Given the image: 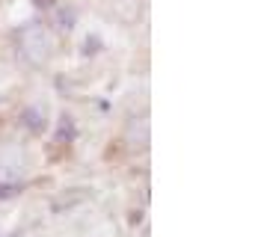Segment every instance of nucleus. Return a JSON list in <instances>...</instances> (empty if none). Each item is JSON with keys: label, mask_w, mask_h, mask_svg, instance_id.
<instances>
[{"label": "nucleus", "mask_w": 255, "mask_h": 237, "mask_svg": "<svg viewBox=\"0 0 255 237\" xmlns=\"http://www.w3.org/2000/svg\"><path fill=\"white\" fill-rule=\"evenodd\" d=\"M15 45H18L21 59L33 62V65L45 62V59H48V51H51V48H48V33L39 27V21L24 24V27L15 33Z\"/></svg>", "instance_id": "f257e3e1"}, {"label": "nucleus", "mask_w": 255, "mask_h": 237, "mask_svg": "<svg viewBox=\"0 0 255 237\" xmlns=\"http://www.w3.org/2000/svg\"><path fill=\"white\" fill-rule=\"evenodd\" d=\"M21 190H24V184H21V181H0V202L15 199Z\"/></svg>", "instance_id": "423d86ee"}, {"label": "nucleus", "mask_w": 255, "mask_h": 237, "mask_svg": "<svg viewBox=\"0 0 255 237\" xmlns=\"http://www.w3.org/2000/svg\"><path fill=\"white\" fill-rule=\"evenodd\" d=\"M54 24H57V30H60V33L74 30V24H77L74 9H68V6H54Z\"/></svg>", "instance_id": "20e7f679"}, {"label": "nucleus", "mask_w": 255, "mask_h": 237, "mask_svg": "<svg viewBox=\"0 0 255 237\" xmlns=\"http://www.w3.org/2000/svg\"><path fill=\"white\" fill-rule=\"evenodd\" d=\"M21 127H24L30 136H42L45 127H48V118H45V113H42L39 107H27V110L21 113Z\"/></svg>", "instance_id": "f03ea898"}, {"label": "nucleus", "mask_w": 255, "mask_h": 237, "mask_svg": "<svg viewBox=\"0 0 255 237\" xmlns=\"http://www.w3.org/2000/svg\"><path fill=\"white\" fill-rule=\"evenodd\" d=\"M101 48H104L101 36H95V33H92V36H86V39H83V57H95Z\"/></svg>", "instance_id": "0eeeda50"}, {"label": "nucleus", "mask_w": 255, "mask_h": 237, "mask_svg": "<svg viewBox=\"0 0 255 237\" xmlns=\"http://www.w3.org/2000/svg\"><path fill=\"white\" fill-rule=\"evenodd\" d=\"M83 199H86V193H65V196H60V199L51 205V211H54V214H65V211H71L74 205H80Z\"/></svg>", "instance_id": "39448f33"}, {"label": "nucleus", "mask_w": 255, "mask_h": 237, "mask_svg": "<svg viewBox=\"0 0 255 237\" xmlns=\"http://www.w3.org/2000/svg\"><path fill=\"white\" fill-rule=\"evenodd\" d=\"M30 3H33L36 9H54V6H57V0H30Z\"/></svg>", "instance_id": "6e6552de"}, {"label": "nucleus", "mask_w": 255, "mask_h": 237, "mask_svg": "<svg viewBox=\"0 0 255 237\" xmlns=\"http://www.w3.org/2000/svg\"><path fill=\"white\" fill-rule=\"evenodd\" d=\"M54 139H57V142H63V145H68V142H74V139H77V124H74V118L68 116V113H63V116L57 118Z\"/></svg>", "instance_id": "7ed1b4c3"}]
</instances>
